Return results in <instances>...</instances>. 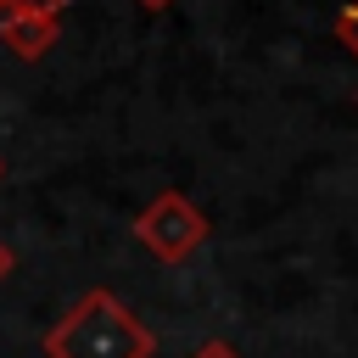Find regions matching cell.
<instances>
[{"mask_svg":"<svg viewBox=\"0 0 358 358\" xmlns=\"http://www.w3.org/2000/svg\"><path fill=\"white\" fill-rule=\"evenodd\" d=\"M73 0H0V17H45V22H62Z\"/></svg>","mask_w":358,"mask_h":358,"instance_id":"277c9868","label":"cell"},{"mask_svg":"<svg viewBox=\"0 0 358 358\" xmlns=\"http://www.w3.org/2000/svg\"><path fill=\"white\" fill-rule=\"evenodd\" d=\"M11 274V252H6V241H0V280Z\"/></svg>","mask_w":358,"mask_h":358,"instance_id":"52a82bcc","label":"cell"},{"mask_svg":"<svg viewBox=\"0 0 358 358\" xmlns=\"http://www.w3.org/2000/svg\"><path fill=\"white\" fill-rule=\"evenodd\" d=\"M336 39L358 56V0H352V6H341V17H336Z\"/></svg>","mask_w":358,"mask_h":358,"instance_id":"5b68a950","label":"cell"},{"mask_svg":"<svg viewBox=\"0 0 358 358\" xmlns=\"http://www.w3.org/2000/svg\"><path fill=\"white\" fill-rule=\"evenodd\" d=\"M157 336L145 330V319L112 296L106 285L84 291L50 330H45V358H151Z\"/></svg>","mask_w":358,"mask_h":358,"instance_id":"6da1fadb","label":"cell"},{"mask_svg":"<svg viewBox=\"0 0 358 358\" xmlns=\"http://www.w3.org/2000/svg\"><path fill=\"white\" fill-rule=\"evenodd\" d=\"M0 179H6V162H0Z\"/></svg>","mask_w":358,"mask_h":358,"instance_id":"9c48e42d","label":"cell"},{"mask_svg":"<svg viewBox=\"0 0 358 358\" xmlns=\"http://www.w3.org/2000/svg\"><path fill=\"white\" fill-rule=\"evenodd\" d=\"M56 34H62V22H45V17H0V45L17 62H45Z\"/></svg>","mask_w":358,"mask_h":358,"instance_id":"3957f363","label":"cell"},{"mask_svg":"<svg viewBox=\"0 0 358 358\" xmlns=\"http://www.w3.org/2000/svg\"><path fill=\"white\" fill-rule=\"evenodd\" d=\"M140 6H145V11H162V6H173V0H140Z\"/></svg>","mask_w":358,"mask_h":358,"instance_id":"ba28073f","label":"cell"},{"mask_svg":"<svg viewBox=\"0 0 358 358\" xmlns=\"http://www.w3.org/2000/svg\"><path fill=\"white\" fill-rule=\"evenodd\" d=\"M190 358H241V352H235L229 341H201V347H196Z\"/></svg>","mask_w":358,"mask_h":358,"instance_id":"8992f818","label":"cell"},{"mask_svg":"<svg viewBox=\"0 0 358 358\" xmlns=\"http://www.w3.org/2000/svg\"><path fill=\"white\" fill-rule=\"evenodd\" d=\"M213 235L207 213L185 196V190H157L140 218H134V241L157 257V263H185L190 252H201V241Z\"/></svg>","mask_w":358,"mask_h":358,"instance_id":"7a4b0ae2","label":"cell"}]
</instances>
